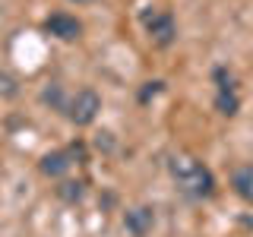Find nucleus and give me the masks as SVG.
I'll use <instances>...</instances> for the list:
<instances>
[{
	"mask_svg": "<svg viewBox=\"0 0 253 237\" xmlns=\"http://www.w3.org/2000/svg\"><path fill=\"white\" fill-rule=\"evenodd\" d=\"M212 79H215L218 92H237V89H234V76L228 73L225 67H215V73H212Z\"/></svg>",
	"mask_w": 253,
	"mask_h": 237,
	"instance_id": "obj_11",
	"label": "nucleus"
},
{
	"mask_svg": "<svg viewBox=\"0 0 253 237\" xmlns=\"http://www.w3.org/2000/svg\"><path fill=\"white\" fill-rule=\"evenodd\" d=\"M44 32L54 35V38H60V41H76V38L83 35V22L70 13H51L44 19Z\"/></svg>",
	"mask_w": 253,
	"mask_h": 237,
	"instance_id": "obj_4",
	"label": "nucleus"
},
{
	"mask_svg": "<svg viewBox=\"0 0 253 237\" xmlns=\"http://www.w3.org/2000/svg\"><path fill=\"white\" fill-rule=\"evenodd\" d=\"M67 152H70V158H73V164H83L85 161V146H83V142H73Z\"/></svg>",
	"mask_w": 253,
	"mask_h": 237,
	"instance_id": "obj_13",
	"label": "nucleus"
},
{
	"mask_svg": "<svg viewBox=\"0 0 253 237\" xmlns=\"http://www.w3.org/2000/svg\"><path fill=\"white\" fill-rule=\"evenodd\" d=\"M57 196H60L63 202L76 205V202L85 196V184H83V180H63V184L57 187Z\"/></svg>",
	"mask_w": 253,
	"mask_h": 237,
	"instance_id": "obj_9",
	"label": "nucleus"
},
{
	"mask_svg": "<svg viewBox=\"0 0 253 237\" xmlns=\"http://www.w3.org/2000/svg\"><path fill=\"white\" fill-rule=\"evenodd\" d=\"M162 89H165V82H158V79H155V82H146V85H142V92H139V101H142V105H149V98H155Z\"/></svg>",
	"mask_w": 253,
	"mask_h": 237,
	"instance_id": "obj_12",
	"label": "nucleus"
},
{
	"mask_svg": "<svg viewBox=\"0 0 253 237\" xmlns=\"http://www.w3.org/2000/svg\"><path fill=\"white\" fill-rule=\"evenodd\" d=\"M231 187L244 202L253 205V164H244V168H237L231 174Z\"/></svg>",
	"mask_w": 253,
	"mask_h": 237,
	"instance_id": "obj_7",
	"label": "nucleus"
},
{
	"mask_svg": "<svg viewBox=\"0 0 253 237\" xmlns=\"http://www.w3.org/2000/svg\"><path fill=\"white\" fill-rule=\"evenodd\" d=\"M70 168H73V158H70L67 149H54V152H47L42 161H38V171H42L44 177H63Z\"/></svg>",
	"mask_w": 253,
	"mask_h": 237,
	"instance_id": "obj_6",
	"label": "nucleus"
},
{
	"mask_svg": "<svg viewBox=\"0 0 253 237\" xmlns=\"http://www.w3.org/2000/svg\"><path fill=\"white\" fill-rule=\"evenodd\" d=\"M98 111H101V98H98V92H95V89H79L73 98L67 101V117H70L76 126L95 123Z\"/></svg>",
	"mask_w": 253,
	"mask_h": 237,
	"instance_id": "obj_2",
	"label": "nucleus"
},
{
	"mask_svg": "<svg viewBox=\"0 0 253 237\" xmlns=\"http://www.w3.org/2000/svg\"><path fill=\"white\" fill-rule=\"evenodd\" d=\"M215 111L221 117H234L241 111V98L237 92H215Z\"/></svg>",
	"mask_w": 253,
	"mask_h": 237,
	"instance_id": "obj_8",
	"label": "nucleus"
},
{
	"mask_svg": "<svg viewBox=\"0 0 253 237\" xmlns=\"http://www.w3.org/2000/svg\"><path fill=\"white\" fill-rule=\"evenodd\" d=\"M42 101H44V105H54L57 111H67V101H63L60 85H47V89L42 92Z\"/></svg>",
	"mask_w": 253,
	"mask_h": 237,
	"instance_id": "obj_10",
	"label": "nucleus"
},
{
	"mask_svg": "<svg viewBox=\"0 0 253 237\" xmlns=\"http://www.w3.org/2000/svg\"><path fill=\"white\" fill-rule=\"evenodd\" d=\"M142 22H146V32L149 38H152L155 44H171L174 35H177V22H174V16L168 10H152L142 16Z\"/></svg>",
	"mask_w": 253,
	"mask_h": 237,
	"instance_id": "obj_3",
	"label": "nucleus"
},
{
	"mask_svg": "<svg viewBox=\"0 0 253 237\" xmlns=\"http://www.w3.org/2000/svg\"><path fill=\"white\" fill-rule=\"evenodd\" d=\"M124 228L130 237H146L155 228V212L149 205H133V209L124 212Z\"/></svg>",
	"mask_w": 253,
	"mask_h": 237,
	"instance_id": "obj_5",
	"label": "nucleus"
},
{
	"mask_svg": "<svg viewBox=\"0 0 253 237\" xmlns=\"http://www.w3.org/2000/svg\"><path fill=\"white\" fill-rule=\"evenodd\" d=\"M171 177L177 180V187L184 190L187 196H193V199H209V196L215 193V174L190 155H177L171 161Z\"/></svg>",
	"mask_w": 253,
	"mask_h": 237,
	"instance_id": "obj_1",
	"label": "nucleus"
}]
</instances>
